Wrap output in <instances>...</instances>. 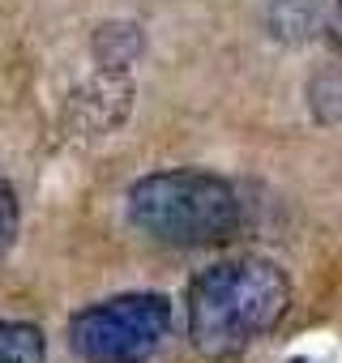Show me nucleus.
<instances>
[{"label": "nucleus", "instance_id": "obj_2", "mask_svg": "<svg viewBox=\"0 0 342 363\" xmlns=\"http://www.w3.org/2000/svg\"><path fill=\"white\" fill-rule=\"evenodd\" d=\"M128 218L158 244L210 248L240 231L244 206L227 179L210 171H154L128 189Z\"/></svg>", "mask_w": 342, "mask_h": 363}, {"label": "nucleus", "instance_id": "obj_4", "mask_svg": "<svg viewBox=\"0 0 342 363\" xmlns=\"http://www.w3.org/2000/svg\"><path fill=\"white\" fill-rule=\"evenodd\" d=\"M128 82L124 73H99L90 86H82L73 99H69V120L82 128V133H111L124 116H128Z\"/></svg>", "mask_w": 342, "mask_h": 363}, {"label": "nucleus", "instance_id": "obj_9", "mask_svg": "<svg viewBox=\"0 0 342 363\" xmlns=\"http://www.w3.org/2000/svg\"><path fill=\"white\" fill-rule=\"evenodd\" d=\"M333 43L342 48V0H333Z\"/></svg>", "mask_w": 342, "mask_h": 363}, {"label": "nucleus", "instance_id": "obj_1", "mask_svg": "<svg viewBox=\"0 0 342 363\" xmlns=\"http://www.w3.org/2000/svg\"><path fill=\"white\" fill-rule=\"evenodd\" d=\"M287 308L291 282L274 261H219L189 286V337L206 359H231L270 333Z\"/></svg>", "mask_w": 342, "mask_h": 363}, {"label": "nucleus", "instance_id": "obj_10", "mask_svg": "<svg viewBox=\"0 0 342 363\" xmlns=\"http://www.w3.org/2000/svg\"><path fill=\"white\" fill-rule=\"evenodd\" d=\"M287 363H312V359H287Z\"/></svg>", "mask_w": 342, "mask_h": 363}, {"label": "nucleus", "instance_id": "obj_7", "mask_svg": "<svg viewBox=\"0 0 342 363\" xmlns=\"http://www.w3.org/2000/svg\"><path fill=\"white\" fill-rule=\"evenodd\" d=\"M43 333L26 320H0V363H43Z\"/></svg>", "mask_w": 342, "mask_h": 363}, {"label": "nucleus", "instance_id": "obj_3", "mask_svg": "<svg viewBox=\"0 0 342 363\" xmlns=\"http://www.w3.org/2000/svg\"><path fill=\"white\" fill-rule=\"evenodd\" d=\"M171 337V299L154 291L111 295L73 316L69 342L86 363H145Z\"/></svg>", "mask_w": 342, "mask_h": 363}, {"label": "nucleus", "instance_id": "obj_6", "mask_svg": "<svg viewBox=\"0 0 342 363\" xmlns=\"http://www.w3.org/2000/svg\"><path fill=\"white\" fill-rule=\"evenodd\" d=\"M321 22H325L321 0H270L265 5V30H270V39H278L287 48L316 39Z\"/></svg>", "mask_w": 342, "mask_h": 363}, {"label": "nucleus", "instance_id": "obj_5", "mask_svg": "<svg viewBox=\"0 0 342 363\" xmlns=\"http://www.w3.org/2000/svg\"><path fill=\"white\" fill-rule=\"evenodd\" d=\"M90 52L99 73H128L145 52V35L137 22H103L90 39Z\"/></svg>", "mask_w": 342, "mask_h": 363}, {"label": "nucleus", "instance_id": "obj_8", "mask_svg": "<svg viewBox=\"0 0 342 363\" xmlns=\"http://www.w3.org/2000/svg\"><path fill=\"white\" fill-rule=\"evenodd\" d=\"M13 235H18V193H13L9 179L0 175V257L9 252Z\"/></svg>", "mask_w": 342, "mask_h": 363}]
</instances>
